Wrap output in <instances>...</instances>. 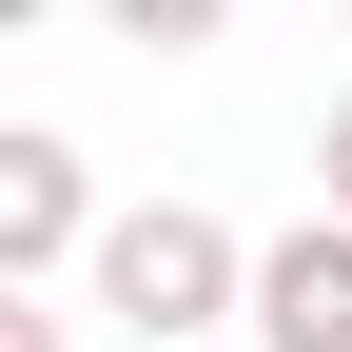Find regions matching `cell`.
<instances>
[{
  "label": "cell",
  "mask_w": 352,
  "mask_h": 352,
  "mask_svg": "<svg viewBox=\"0 0 352 352\" xmlns=\"http://www.w3.org/2000/svg\"><path fill=\"white\" fill-rule=\"evenodd\" d=\"M98 314L138 333V352H176V333H235V294H254V235L235 215H196V196H138V215H98Z\"/></svg>",
  "instance_id": "obj_1"
},
{
  "label": "cell",
  "mask_w": 352,
  "mask_h": 352,
  "mask_svg": "<svg viewBox=\"0 0 352 352\" xmlns=\"http://www.w3.org/2000/svg\"><path fill=\"white\" fill-rule=\"evenodd\" d=\"M59 254H98V176L59 118H0V294H39Z\"/></svg>",
  "instance_id": "obj_2"
},
{
  "label": "cell",
  "mask_w": 352,
  "mask_h": 352,
  "mask_svg": "<svg viewBox=\"0 0 352 352\" xmlns=\"http://www.w3.org/2000/svg\"><path fill=\"white\" fill-rule=\"evenodd\" d=\"M235 333H254V352H352V215H294V235H254Z\"/></svg>",
  "instance_id": "obj_3"
},
{
  "label": "cell",
  "mask_w": 352,
  "mask_h": 352,
  "mask_svg": "<svg viewBox=\"0 0 352 352\" xmlns=\"http://www.w3.org/2000/svg\"><path fill=\"white\" fill-rule=\"evenodd\" d=\"M314 215H352V98H333V138H314Z\"/></svg>",
  "instance_id": "obj_4"
},
{
  "label": "cell",
  "mask_w": 352,
  "mask_h": 352,
  "mask_svg": "<svg viewBox=\"0 0 352 352\" xmlns=\"http://www.w3.org/2000/svg\"><path fill=\"white\" fill-rule=\"evenodd\" d=\"M0 352H78V333H59V314H39V294H0Z\"/></svg>",
  "instance_id": "obj_5"
}]
</instances>
